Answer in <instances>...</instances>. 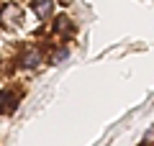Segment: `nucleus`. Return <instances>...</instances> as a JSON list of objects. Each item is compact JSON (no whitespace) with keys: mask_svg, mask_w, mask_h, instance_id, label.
Listing matches in <instances>:
<instances>
[{"mask_svg":"<svg viewBox=\"0 0 154 146\" xmlns=\"http://www.w3.org/2000/svg\"><path fill=\"white\" fill-rule=\"evenodd\" d=\"M16 64L21 67V69H26V72L38 69V67L44 64V49L36 46V44H23L21 51H18V56H16Z\"/></svg>","mask_w":154,"mask_h":146,"instance_id":"f257e3e1","label":"nucleus"},{"mask_svg":"<svg viewBox=\"0 0 154 146\" xmlns=\"http://www.w3.org/2000/svg\"><path fill=\"white\" fill-rule=\"evenodd\" d=\"M23 21H26V16H23V8L18 5V3L8 0V3L0 5V28H5V31H18V28L23 26Z\"/></svg>","mask_w":154,"mask_h":146,"instance_id":"f03ea898","label":"nucleus"},{"mask_svg":"<svg viewBox=\"0 0 154 146\" xmlns=\"http://www.w3.org/2000/svg\"><path fill=\"white\" fill-rule=\"evenodd\" d=\"M21 103V92L13 87H0V115H13Z\"/></svg>","mask_w":154,"mask_h":146,"instance_id":"7ed1b4c3","label":"nucleus"},{"mask_svg":"<svg viewBox=\"0 0 154 146\" xmlns=\"http://www.w3.org/2000/svg\"><path fill=\"white\" fill-rule=\"evenodd\" d=\"M51 33H54L57 38H69L72 33H75V21H72L69 16H57L54 23H51Z\"/></svg>","mask_w":154,"mask_h":146,"instance_id":"20e7f679","label":"nucleus"},{"mask_svg":"<svg viewBox=\"0 0 154 146\" xmlns=\"http://www.w3.org/2000/svg\"><path fill=\"white\" fill-rule=\"evenodd\" d=\"M28 5H31L33 16H36L38 21H46V18H51V13H54V0H28Z\"/></svg>","mask_w":154,"mask_h":146,"instance_id":"39448f33","label":"nucleus"},{"mask_svg":"<svg viewBox=\"0 0 154 146\" xmlns=\"http://www.w3.org/2000/svg\"><path fill=\"white\" fill-rule=\"evenodd\" d=\"M67 54H69V49H67V46H62L59 51H57V54H51V56H49V62H51V64H57V62L67 59Z\"/></svg>","mask_w":154,"mask_h":146,"instance_id":"423d86ee","label":"nucleus"},{"mask_svg":"<svg viewBox=\"0 0 154 146\" xmlns=\"http://www.w3.org/2000/svg\"><path fill=\"white\" fill-rule=\"evenodd\" d=\"M152 141H154V128H149L146 133H144V138H141V144H139V146H149Z\"/></svg>","mask_w":154,"mask_h":146,"instance_id":"0eeeda50","label":"nucleus"}]
</instances>
